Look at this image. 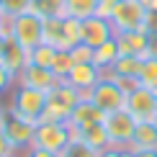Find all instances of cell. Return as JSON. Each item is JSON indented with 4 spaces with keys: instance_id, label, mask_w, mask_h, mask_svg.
<instances>
[{
    "instance_id": "e0dca14e",
    "label": "cell",
    "mask_w": 157,
    "mask_h": 157,
    "mask_svg": "<svg viewBox=\"0 0 157 157\" xmlns=\"http://www.w3.org/2000/svg\"><path fill=\"white\" fill-rule=\"evenodd\" d=\"M129 149H157V126H155V121H139L136 124Z\"/></svg>"
},
{
    "instance_id": "603a6c76",
    "label": "cell",
    "mask_w": 157,
    "mask_h": 157,
    "mask_svg": "<svg viewBox=\"0 0 157 157\" xmlns=\"http://www.w3.org/2000/svg\"><path fill=\"white\" fill-rule=\"evenodd\" d=\"M139 85L155 90L157 93V57H147L142 59V70H139Z\"/></svg>"
},
{
    "instance_id": "836d02e7",
    "label": "cell",
    "mask_w": 157,
    "mask_h": 157,
    "mask_svg": "<svg viewBox=\"0 0 157 157\" xmlns=\"http://www.w3.org/2000/svg\"><path fill=\"white\" fill-rule=\"evenodd\" d=\"M147 57H157V34H149V44H147Z\"/></svg>"
},
{
    "instance_id": "f1b7e54d",
    "label": "cell",
    "mask_w": 157,
    "mask_h": 157,
    "mask_svg": "<svg viewBox=\"0 0 157 157\" xmlns=\"http://www.w3.org/2000/svg\"><path fill=\"white\" fill-rule=\"evenodd\" d=\"M13 88H16V77H13L8 70H5L3 64H0V98H3L5 93H10Z\"/></svg>"
},
{
    "instance_id": "2e32d148",
    "label": "cell",
    "mask_w": 157,
    "mask_h": 157,
    "mask_svg": "<svg viewBox=\"0 0 157 157\" xmlns=\"http://www.w3.org/2000/svg\"><path fill=\"white\" fill-rule=\"evenodd\" d=\"M72 136L85 142L88 147H93L95 152H103V149L111 147V139H108L103 124H93V126H88V129H77V132H72Z\"/></svg>"
},
{
    "instance_id": "277c9868",
    "label": "cell",
    "mask_w": 157,
    "mask_h": 157,
    "mask_svg": "<svg viewBox=\"0 0 157 157\" xmlns=\"http://www.w3.org/2000/svg\"><path fill=\"white\" fill-rule=\"evenodd\" d=\"M10 39L29 52L39 44H44V18H39L31 10L10 18Z\"/></svg>"
},
{
    "instance_id": "30bf717a",
    "label": "cell",
    "mask_w": 157,
    "mask_h": 157,
    "mask_svg": "<svg viewBox=\"0 0 157 157\" xmlns=\"http://www.w3.org/2000/svg\"><path fill=\"white\" fill-rule=\"evenodd\" d=\"M103 80V72L95 67L93 62H82V64H75L72 70H70V75L64 77V82L72 85V88L77 90V93L82 95V101L90 95V90L95 88L98 82Z\"/></svg>"
},
{
    "instance_id": "ac0fdd59",
    "label": "cell",
    "mask_w": 157,
    "mask_h": 157,
    "mask_svg": "<svg viewBox=\"0 0 157 157\" xmlns=\"http://www.w3.org/2000/svg\"><path fill=\"white\" fill-rule=\"evenodd\" d=\"M121 57V52H119V41H116V36L113 39H108L106 44H101L98 49H93V64L101 72H106V70L113 67V62Z\"/></svg>"
},
{
    "instance_id": "7c38bea8",
    "label": "cell",
    "mask_w": 157,
    "mask_h": 157,
    "mask_svg": "<svg viewBox=\"0 0 157 157\" xmlns=\"http://www.w3.org/2000/svg\"><path fill=\"white\" fill-rule=\"evenodd\" d=\"M113 36H116V31H113V26H111L108 18L90 16V18L82 21V44H88L90 49H98L101 44H106Z\"/></svg>"
},
{
    "instance_id": "6da1fadb",
    "label": "cell",
    "mask_w": 157,
    "mask_h": 157,
    "mask_svg": "<svg viewBox=\"0 0 157 157\" xmlns=\"http://www.w3.org/2000/svg\"><path fill=\"white\" fill-rule=\"evenodd\" d=\"M80 101H82V95L72 85H67L62 80L52 93H47V106H44V113L39 121H67Z\"/></svg>"
},
{
    "instance_id": "4dcf8cb0",
    "label": "cell",
    "mask_w": 157,
    "mask_h": 157,
    "mask_svg": "<svg viewBox=\"0 0 157 157\" xmlns=\"http://www.w3.org/2000/svg\"><path fill=\"white\" fill-rule=\"evenodd\" d=\"M124 157H157V149H124Z\"/></svg>"
},
{
    "instance_id": "8d00e7d4",
    "label": "cell",
    "mask_w": 157,
    "mask_h": 157,
    "mask_svg": "<svg viewBox=\"0 0 157 157\" xmlns=\"http://www.w3.org/2000/svg\"><path fill=\"white\" fill-rule=\"evenodd\" d=\"M5 113H8V108L0 103V129H3V124H5Z\"/></svg>"
},
{
    "instance_id": "60d3db41",
    "label": "cell",
    "mask_w": 157,
    "mask_h": 157,
    "mask_svg": "<svg viewBox=\"0 0 157 157\" xmlns=\"http://www.w3.org/2000/svg\"><path fill=\"white\" fill-rule=\"evenodd\" d=\"M0 5H3V0H0Z\"/></svg>"
},
{
    "instance_id": "d4e9b609",
    "label": "cell",
    "mask_w": 157,
    "mask_h": 157,
    "mask_svg": "<svg viewBox=\"0 0 157 157\" xmlns=\"http://www.w3.org/2000/svg\"><path fill=\"white\" fill-rule=\"evenodd\" d=\"M54 57H57V49H54V47H49L47 41L31 49V64H39V67H52Z\"/></svg>"
},
{
    "instance_id": "74e56055",
    "label": "cell",
    "mask_w": 157,
    "mask_h": 157,
    "mask_svg": "<svg viewBox=\"0 0 157 157\" xmlns=\"http://www.w3.org/2000/svg\"><path fill=\"white\" fill-rule=\"evenodd\" d=\"M3 49H5V39L0 36V57H3Z\"/></svg>"
},
{
    "instance_id": "44dd1931",
    "label": "cell",
    "mask_w": 157,
    "mask_h": 157,
    "mask_svg": "<svg viewBox=\"0 0 157 157\" xmlns=\"http://www.w3.org/2000/svg\"><path fill=\"white\" fill-rule=\"evenodd\" d=\"M31 13H36L44 21L67 16L64 13V0H31Z\"/></svg>"
},
{
    "instance_id": "d590c367",
    "label": "cell",
    "mask_w": 157,
    "mask_h": 157,
    "mask_svg": "<svg viewBox=\"0 0 157 157\" xmlns=\"http://www.w3.org/2000/svg\"><path fill=\"white\" fill-rule=\"evenodd\" d=\"M142 5H144V10H157V0H142Z\"/></svg>"
},
{
    "instance_id": "b9f144b4",
    "label": "cell",
    "mask_w": 157,
    "mask_h": 157,
    "mask_svg": "<svg viewBox=\"0 0 157 157\" xmlns=\"http://www.w3.org/2000/svg\"><path fill=\"white\" fill-rule=\"evenodd\" d=\"M155 126H157V121H155Z\"/></svg>"
},
{
    "instance_id": "4316f807",
    "label": "cell",
    "mask_w": 157,
    "mask_h": 157,
    "mask_svg": "<svg viewBox=\"0 0 157 157\" xmlns=\"http://www.w3.org/2000/svg\"><path fill=\"white\" fill-rule=\"evenodd\" d=\"M29 10H31V0H3V5H0V13L8 18H16Z\"/></svg>"
},
{
    "instance_id": "f35d334b",
    "label": "cell",
    "mask_w": 157,
    "mask_h": 157,
    "mask_svg": "<svg viewBox=\"0 0 157 157\" xmlns=\"http://www.w3.org/2000/svg\"><path fill=\"white\" fill-rule=\"evenodd\" d=\"M8 21V16H3V13H0V29H3V23Z\"/></svg>"
},
{
    "instance_id": "ab89813d",
    "label": "cell",
    "mask_w": 157,
    "mask_h": 157,
    "mask_svg": "<svg viewBox=\"0 0 157 157\" xmlns=\"http://www.w3.org/2000/svg\"><path fill=\"white\" fill-rule=\"evenodd\" d=\"M10 157H21V155H10Z\"/></svg>"
},
{
    "instance_id": "8992f818",
    "label": "cell",
    "mask_w": 157,
    "mask_h": 157,
    "mask_svg": "<svg viewBox=\"0 0 157 157\" xmlns=\"http://www.w3.org/2000/svg\"><path fill=\"white\" fill-rule=\"evenodd\" d=\"M103 126H106V134L111 139V147L129 149L132 136H134V129H136V121H134V116L129 113L126 108H119V111H113V113H106Z\"/></svg>"
},
{
    "instance_id": "7402d4cb",
    "label": "cell",
    "mask_w": 157,
    "mask_h": 157,
    "mask_svg": "<svg viewBox=\"0 0 157 157\" xmlns=\"http://www.w3.org/2000/svg\"><path fill=\"white\" fill-rule=\"evenodd\" d=\"M98 5H101V0H64V13H67L70 18H85L95 16L98 13Z\"/></svg>"
},
{
    "instance_id": "83f0119b",
    "label": "cell",
    "mask_w": 157,
    "mask_h": 157,
    "mask_svg": "<svg viewBox=\"0 0 157 157\" xmlns=\"http://www.w3.org/2000/svg\"><path fill=\"white\" fill-rule=\"evenodd\" d=\"M70 57H72V62L75 64H82V62H93V49L88 47V44H77V47L70 49Z\"/></svg>"
},
{
    "instance_id": "e575fe53",
    "label": "cell",
    "mask_w": 157,
    "mask_h": 157,
    "mask_svg": "<svg viewBox=\"0 0 157 157\" xmlns=\"http://www.w3.org/2000/svg\"><path fill=\"white\" fill-rule=\"evenodd\" d=\"M98 157H124V149H119V147H108V149H103Z\"/></svg>"
},
{
    "instance_id": "7a4b0ae2",
    "label": "cell",
    "mask_w": 157,
    "mask_h": 157,
    "mask_svg": "<svg viewBox=\"0 0 157 157\" xmlns=\"http://www.w3.org/2000/svg\"><path fill=\"white\" fill-rule=\"evenodd\" d=\"M44 106H47V93L41 90H34V88H26V85H16L10 90V113L21 116V119H29L39 124L44 113Z\"/></svg>"
},
{
    "instance_id": "3957f363",
    "label": "cell",
    "mask_w": 157,
    "mask_h": 157,
    "mask_svg": "<svg viewBox=\"0 0 157 157\" xmlns=\"http://www.w3.org/2000/svg\"><path fill=\"white\" fill-rule=\"evenodd\" d=\"M72 129L67 121H39L34 132V147L47 149V152L59 155L64 147L72 142Z\"/></svg>"
},
{
    "instance_id": "4fadbf2b",
    "label": "cell",
    "mask_w": 157,
    "mask_h": 157,
    "mask_svg": "<svg viewBox=\"0 0 157 157\" xmlns=\"http://www.w3.org/2000/svg\"><path fill=\"white\" fill-rule=\"evenodd\" d=\"M0 64L18 80V75L31 64V52L23 49L21 44H16L13 39H5V49H3V57H0Z\"/></svg>"
},
{
    "instance_id": "f546056e",
    "label": "cell",
    "mask_w": 157,
    "mask_h": 157,
    "mask_svg": "<svg viewBox=\"0 0 157 157\" xmlns=\"http://www.w3.org/2000/svg\"><path fill=\"white\" fill-rule=\"evenodd\" d=\"M10 155H18V152L13 149V144L8 142V136H5L3 129H0V157H10Z\"/></svg>"
},
{
    "instance_id": "1f68e13d",
    "label": "cell",
    "mask_w": 157,
    "mask_h": 157,
    "mask_svg": "<svg viewBox=\"0 0 157 157\" xmlns=\"http://www.w3.org/2000/svg\"><path fill=\"white\" fill-rule=\"evenodd\" d=\"M144 31H147V34H157V10H149V13H147Z\"/></svg>"
},
{
    "instance_id": "ba28073f",
    "label": "cell",
    "mask_w": 157,
    "mask_h": 157,
    "mask_svg": "<svg viewBox=\"0 0 157 157\" xmlns=\"http://www.w3.org/2000/svg\"><path fill=\"white\" fill-rule=\"evenodd\" d=\"M124 108L134 116L136 124L139 121H157V93L144 88V85H139L132 93H126V106Z\"/></svg>"
},
{
    "instance_id": "ffe728a7",
    "label": "cell",
    "mask_w": 157,
    "mask_h": 157,
    "mask_svg": "<svg viewBox=\"0 0 157 157\" xmlns=\"http://www.w3.org/2000/svg\"><path fill=\"white\" fill-rule=\"evenodd\" d=\"M64 18V16H62ZM62 18H49L44 21V41L54 49H67V39H64V26Z\"/></svg>"
},
{
    "instance_id": "d6986e66",
    "label": "cell",
    "mask_w": 157,
    "mask_h": 157,
    "mask_svg": "<svg viewBox=\"0 0 157 157\" xmlns=\"http://www.w3.org/2000/svg\"><path fill=\"white\" fill-rule=\"evenodd\" d=\"M139 70H142V59L139 57H119L113 62V67L106 70L103 77H136L139 80Z\"/></svg>"
},
{
    "instance_id": "5bb4252c",
    "label": "cell",
    "mask_w": 157,
    "mask_h": 157,
    "mask_svg": "<svg viewBox=\"0 0 157 157\" xmlns=\"http://www.w3.org/2000/svg\"><path fill=\"white\" fill-rule=\"evenodd\" d=\"M103 119H106V113H103L101 108L95 106L93 101H80L72 111V116L67 119L70 129L72 132H77V129H88L93 126V124H103Z\"/></svg>"
},
{
    "instance_id": "9a60e30c",
    "label": "cell",
    "mask_w": 157,
    "mask_h": 157,
    "mask_svg": "<svg viewBox=\"0 0 157 157\" xmlns=\"http://www.w3.org/2000/svg\"><path fill=\"white\" fill-rule=\"evenodd\" d=\"M119 41V52L124 57H139L147 59V44H149V34L147 31H126V34H116Z\"/></svg>"
},
{
    "instance_id": "52a82bcc",
    "label": "cell",
    "mask_w": 157,
    "mask_h": 157,
    "mask_svg": "<svg viewBox=\"0 0 157 157\" xmlns=\"http://www.w3.org/2000/svg\"><path fill=\"white\" fill-rule=\"evenodd\" d=\"M34 132H36V124L29 119H21L16 113H5V124H3V134L8 136V142L13 144L18 155H23L26 149L34 147Z\"/></svg>"
},
{
    "instance_id": "5b68a950",
    "label": "cell",
    "mask_w": 157,
    "mask_h": 157,
    "mask_svg": "<svg viewBox=\"0 0 157 157\" xmlns=\"http://www.w3.org/2000/svg\"><path fill=\"white\" fill-rule=\"evenodd\" d=\"M111 26L116 34H126V31H144L147 10L142 5V0H121L111 13Z\"/></svg>"
},
{
    "instance_id": "cb8c5ba5",
    "label": "cell",
    "mask_w": 157,
    "mask_h": 157,
    "mask_svg": "<svg viewBox=\"0 0 157 157\" xmlns=\"http://www.w3.org/2000/svg\"><path fill=\"white\" fill-rule=\"evenodd\" d=\"M72 67H75V62H72V57H70V49H57V57H54V62H52L49 70L59 77V80H64Z\"/></svg>"
},
{
    "instance_id": "9c48e42d",
    "label": "cell",
    "mask_w": 157,
    "mask_h": 157,
    "mask_svg": "<svg viewBox=\"0 0 157 157\" xmlns=\"http://www.w3.org/2000/svg\"><path fill=\"white\" fill-rule=\"evenodd\" d=\"M85 101H93L103 113H113V111H119V108L126 106V93H124L113 80L103 77V80L90 90V95L85 98Z\"/></svg>"
},
{
    "instance_id": "484cf974",
    "label": "cell",
    "mask_w": 157,
    "mask_h": 157,
    "mask_svg": "<svg viewBox=\"0 0 157 157\" xmlns=\"http://www.w3.org/2000/svg\"><path fill=\"white\" fill-rule=\"evenodd\" d=\"M101 152H95L93 147H88L85 142H80V139H72L67 147L59 152V157H98Z\"/></svg>"
},
{
    "instance_id": "d6a6232c",
    "label": "cell",
    "mask_w": 157,
    "mask_h": 157,
    "mask_svg": "<svg viewBox=\"0 0 157 157\" xmlns=\"http://www.w3.org/2000/svg\"><path fill=\"white\" fill-rule=\"evenodd\" d=\"M21 157H59V155L47 152V149H39V147H31V149H26V152H23Z\"/></svg>"
},
{
    "instance_id": "8fae6325",
    "label": "cell",
    "mask_w": 157,
    "mask_h": 157,
    "mask_svg": "<svg viewBox=\"0 0 157 157\" xmlns=\"http://www.w3.org/2000/svg\"><path fill=\"white\" fill-rule=\"evenodd\" d=\"M62 80L52 72L49 67H39V64H29L21 75H18L16 85H26V88H34V90H41V93H52Z\"/></svg>"
}]
</instances>
